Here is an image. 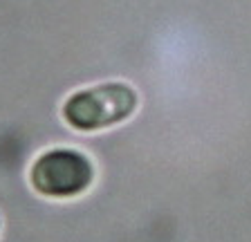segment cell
Wrapping results in <instances>:
<instances>
[{
	"mask_svg": "<svg viewBox=\"0 0 251 242\" xmlns=\"http://www.w3.org/2000/svg\"><path fill=\"white\" fill-rule=\"evenodd\" d=\"M139 108V95L130 83L108 81L81 88L61 105V117L72 130L101 132L128 121Z\"/></svg>",
	"mask_w": 251,
	"mask_h": 242,
	"instance_id": "cell-1",
	"label": "cell"
},
{
	"mask_svg": "<svg viewBox=\"0 0 251 242\" xmlns=\"http://www.w3.org/2000/svg\"><path fill=\"white\" fill-rule=\"evenodd\" d=\"M97 169L78 148H47L29 166V184L47 200H76L92 189Z\"/></svg>",
	"mask_w": 251,
	"mask_h": 242,
	"instance_id": "cell-2",
	"label": "cell"
},
{
	"mask_svg": "<svg viewBox=\"0 0 251 242\" xmlns=\"http://www.w3.org/2000/svg\"><path fill=\"white\" fill-rule=\"evenodd\" d=\"M0 229H2V220H0Z\"/></svg>",
	"mask_w": 251,
	"mask_h": 242,
	"instance_id": "cell-3",
	"label": "cell"
}]
</instances>
